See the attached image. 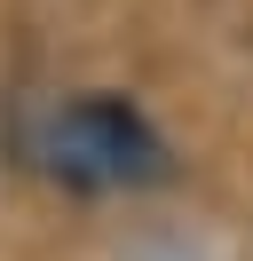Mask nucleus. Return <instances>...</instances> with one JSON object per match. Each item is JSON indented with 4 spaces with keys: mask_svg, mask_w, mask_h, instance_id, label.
<instances>
[{
    "mask_svg": "<svg viewBox=\"0 0 253 261\" xmlns=\"http://www.w3.org/2000/svg\"><path fill=\"white\" fill-rule=\"evenodd\" d=\"M40 174L71 198H119V190H158L174 174V150L135 95L87 87L40 119Z\"/></svg>",
    "mask_w": 253,
    "mask_h": 261,
    "instance_id": "obj_1",
    "label": "nucleus"
}]
</instances>
